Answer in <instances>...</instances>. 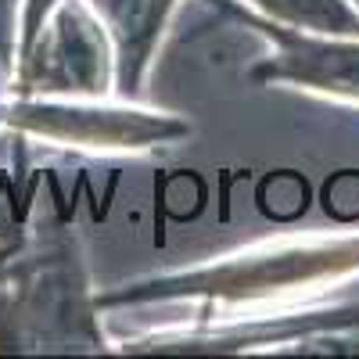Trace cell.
I'll return each mask as SVG.
<instances>
[{"instance_id":"3","label":"cell","mask_w":359,"mask_h":359,"mask_svg":"<svg viewBox=\"0 0 359 359\" xmlns=\"http://www.w3.org/2000/svg\"><path fill=\"white\" fill-rule=\"evenodd\" d=\"M15 97H97L108 90L104 25L79 0H62L43 33L29 43L11 72Z\"/></svg>"},{"instance_id":"1","label":"cell","mask_w":359,"mask_h":359,"mask_svg":"<svg viewBox=\"0 0 359 359\" xmlns=\"http://www.w3.org/2000/svg\"><path fill=\"white\" fill-rule=\"evenodd\" d=\"M97 309L69 237H54L36 252L25 245L0 280V352H104Z\"/></svg>"},{"instance_id":"5","label":"cell","mask_w":359,"mask_h":359,"mask_svg":"<svg viewBox=\"0 0 359 359\" xmlns=\"http://www.w3.org/2000/svg\"><path fill=\"white\" fill-rule=\"evenodd\" d=\"M223 4L241 18L259 25L273 43V54L252 72L262 83H298L306 90H323V94H338V97H359V40L352 36H327L316 33H294L291 25L273 22V18H259L245 8H237L233 0Z\"/></svg>"},{"instance_id":"6","label":"cell","mask_w":359,"mask_h":359,"mask_svg":"<svg viewBox=\"0 0 359 359\" xmlns=\"http://www.w3.org/2000/svg\"><path fill=\"white\" fill-rule=\"evenodd\" d=\"M172 4L176 0H90L115 43V90L123 97L140 94L147 62L155 54Z\"/></svg>"},{"instance_id":"8","label":"cell","mask_w":359,"mask_h":359,"mask_svg":"<svg viewBox=\"0 0 359 359\" xmlns=\"http://www.w3.org/2000/svg\"><path fill=\"white\" fill-rule=\"evenodd\" d=\"M18 25H22V0H0V69L11 72L18 57Z\"/></svg>"},{"instance_id":"9","label":"cell","mask_w":359,"mask_h":359,"mask_svg":"<svg viewBox=\"0 0 359 359\" xmlns=\"http://www.w3.org/2000/svg\"><path fill=\"white\" fill-rule=\"evenodd\" d=\"M57 8V0H22V25H18V54L33 43L40 33H43V25L50 18V11ZM18 62V57H15Z\"/></svg>"},{"instance_id":"10","label":"cell","mask_w":359,"mask_h":359,"mask_svg":"<svg viewBox=\"0 0 359 359\" xmlns=\"http://www.w3.org/2000/svg\"><path fill=\"white\" fill-rule=\"evenodd\" d=\"M25 248V233H8V237H0V280L8 277V269L15 266L18 252Z\"/></svg>"},{"instance_id":"7","label":"cell","mask_w":359,"mask_h":359,"mask_svg":"<svg viewBox=\"0 0 359 359\" xmlns=\"http://www.w3.org/2000/svg\"><path fill=\"white\" fill-rule=\"evenodd\" d=\"M266 18L287 22L294 29L327 36H359V15L345 8V0H252Z\"/></svg>"},{"instance_id":"2","label":"cell","mask_w":359,"mask_h":359,"mask_svg":"<svg viewBox=\"0 0 359 359\" xmlns=\"http://www.w3.org/2000/svg\"><path fill=\"white\" fill-rule=\"evenodd\" d=\"M359 269V237L348 241H327V245H291V248H269V252H241L233 259L187 269V273H165L151 280L126 284L111 294H97L101 309L108 306H130V302H169V298H198L216 309L237 306H262L284 298L291 291H306L345 277Z\"/></svg>"},{"instance_id":"4","label":"cell","mask_w":359,"mask_h":359,"mask_svg":"<svg viewBox=\"0 0 359 359\" xmlns=\"http://www.w3.org/2000/svg\"><path fill=\"white\" fill-rule=\"evenodd\" d=\"M0 126L18 133H36L43 140L94 147V151H140V147L172 144L187 137L191 126L184 118L155 115V111H126V108H79L57 104L47 97H15L0 104Z\"/></svg>"}]
</instances>
